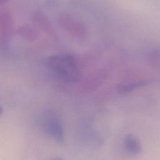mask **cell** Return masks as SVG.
<instances>
[{
    "mask_svg": "<svg viewBox=\"0 0 160 160\" xmlns=\"http://www.w3.org/2000/svg\"><path fill=\"white\" fill-rule=\"evenodd\" d=\"M59 24L70 34L82 38L87 34L84 25L68 14H62L58 18Z\"/></svg>",
    "mask_w": 160,
    "mask_h": 160,
    "instance_id": "cell-3",
    "label": "cell"
},
{
    "mask_svg": "<svg viewBox=\"0 0 160 160\" xmlns=\"http://www.w3.org/2000/svg\"><path fill=\"white\" fill-rule=\"evenodd\" d=\"M47 66L58 79L66 82H76L81 72L75 58L68 53L56 54L47 60Z\"/></svg>",
    "mask_w": 160,
    "mask_h": 160,
    "instance_id": "cell-1",
    "label": "cell"
},
{
    "mask_svg": "<svg viewBox=\"0 0 160 160\" xmlns=\"http://www.w3.org/2000/svg\"><path fill=\"white\" fill-rule=\"evenodd\" d=\"M40 125L44 132L61 144L64 141L62 120L59 114L52 109L44 111L40 118Z\"/></svg>",
    "mask_w": 160,
    "mask_h": 160,
    "instance_id": "cell-2",
    "label": "cell"
},
{
    "mask_svg": "<svg viewBox=\"0 0 160 160\" xmlns=\"http://www.w3.org/2000/svg\"><path fill=\"white\" fill-rule=\"evenodd\" d=\"M12 18L11 14L8 10L2 11L1 12V29L2 38L4 37L6 40L11 32L12 29Z\"/></svg>",
    "mask_w": 160,
    "mask_h": 160,
    "instance_id": "cell-5",
    "label": "cell"
},
{
    "mask_svg": "<svg viewBox=\"0 0 160 160\" xmlns=\"http://www.w3.org/2000/svg\"><path fill=\"white\" fill-rule=\"evenodd\" d=\"M124 149L131 154H138L141 151V145L139 140L132 134H127L123 139Z\"/></svg>",
    "mask_w": 160,
    "mask_h": 160,
    "instance_id": "cell-4",
    "label": "cell"
},
{
    "mask_svg": "<svg viewBox=\"0 0 160 160\" xmlns=\"http://www.w3.org/2000/svg\"><path fill=\"white\" fill-rule=\"evenodd\" d=\"M9 0H0V2H1V4H4L6 3H7Z\"/></svg>",
    "mask_w": 160,
    "mask_h": 160,
    "instance_id": "cell-7",
    "label": "cell"
},
{
    "mask_svg": "<svg viewBox=\"0 0 160 160\" xmlns=\"http://www.w3.org/2000/svg\"><path fill=\"white\" fill-rule=\"evenodd\" d=\"M146 83H147V82L144 81L126 82V83L119 85L118 89V91L121 93H127V92H129L132 91L133 89H136V88L141 86L142 85H144Z\"/></svg>",
    "mask_w": 160,
    "mask_h": 160,
    "instance_id": "cell-6",
    "label": "cell"
}]
</instances>
